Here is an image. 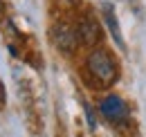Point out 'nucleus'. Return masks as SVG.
Here are the masks:
<instances>
[{
	"label": "nucleus",
	"instance_id": "nucleus-1",
	"mask_svg": "<svg viewBox=\"0 0 146 137\" xmlns=\"http://www.w3.org/2000/svg\"><path fill=\"white\" fill-rule=\"evenodd\" d=\"M86 68H88V74L92 79L99 81V86H112L119 76V65H117L115 56L104 47L90 52V56L86 61Z\"/></svg>",
	"mask_w": 146,
	"mask_h": 137
},
{
	"label": "nucleus",
	"instance_id": "nucleus-2",
	"mask_svg": "<svg viewBox=\"0 0 146 137\" xmlns=\"http://www.w3.org/2000/svg\"><path fill=\"white\" fill-rule=\"evenodd\" d=\"M99 112L110 124H124L128 119V115H130V108L119 94H108L99 103Z\"/></svg>",
	"mask_w": 146,
	"mask_h": 137
},
{
	"label": "nucleus",
	"instance_id": "nucleus-3",
	"mask_svg": "<svg viewBox=\"0 0 146 137\" xmlns=\"http://www.w3.org/2000/svg\"><path fill=\"white\" fill-rule=\"evenodd\" d=\"M52 38H54L58 50L72 52L74 47H76V41H79V32L72 29L70 25H65V23H58L54 29H52Z\"/></svg>",
	"mask_w": 146,
	"mask_h": 137
},
{
	"label": "nucleus",
	"instance_id": "nucleus-4",
	"mask_svg": "<svg viewBox=\"0 0 146 137\" xmlns=\"http://www.w3.org/2000/svg\"><path fill=\"white\" fill-rule=\"evenodd\" d=\"M101 14H104V23H106V27H108V32L112 34L115 38V43L119 45V50H126V43H124V36H121V29H119V20L115 16V11H112V5H104L101 7Z\"/></svg>",
	"mask_w": 146,
	"mask_h": 137
},
{
	"label": "nucleus",
	"instance_id": "nucleus-5",
	"mask_svg": "<svg viewBox=\"0 0 146 137\" xmlns=\"http://www.w3.org/2000/svg\"><path fill=\"white\" fill-rule=\"evenodd\" d=\"M79 38H81L83 43H88V45H92V43L99 38V23L92 16L81 20V25H79Z\"/></svg>",
	"mask_w": 146,
	"mask_h": 137
},
{
	"label": "nucleus",
	"instance_id": "nucleus-6",
	"mask_svg": "<svg viewBox=\"0 0 146 137\" xmlns=\"http://www.w3.org/2000/svg\"><path fill=\"white\" fill-rule=\"evenodd\" d=\"M83 110H86V119H88V126H90V128H97V117H94V110H92L88 103H83Z\"/></svg>",
	"mask_w": 146,
	"mask_h": 137
},
{
	"label": "nucleus",
	"instance_id": "nucleus-7",
	"mask_svg": "<svg viewBox=\"0 0 146 137\" xmlns=\"http://www.w3.org/2000/svg\"><path fill=\"white\" fill-rule=\"evenodd\" d=\"M79 137H81V135H79Z\"/></svg>",
	"mask_w": 146,
	"mask_h": 137
}]
</instances>
